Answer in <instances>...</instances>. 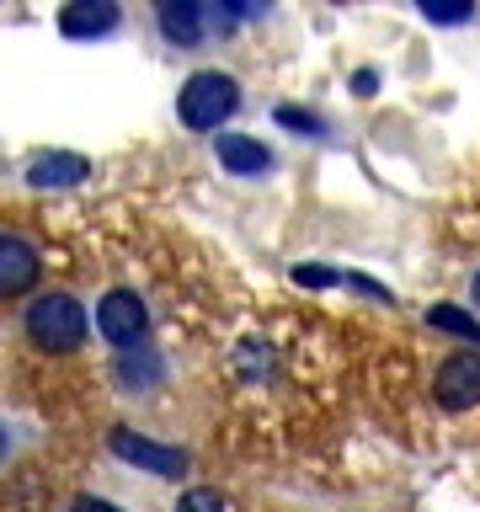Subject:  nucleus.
Returning <instances> with one entry per match:
<instances>
[{
	"mask_svg": "<svg viewBox=\"0 0 480 512\" xmlns=\"http://www.w3.org/2000/svg\"><path fill=\"white\" fill-rule=\"evenodd\" d=\"M70 512H123V507H112V502H102V496H80V502H75Z\"/></svg>",
	"mask_w": 480,
	"mask_h": 512,
	"instance_id": "dca6fc26",
	"label": "nucleus"
},
{
	"mask_svg": "<svg viewBox=\"0 0 480 512\" xmlns=\"http://www.w3.org/2000/svg\"><path fill=\"white\" fill-rule=\"evenodd\" d=\"M278 123L283 128H299V134H326V123L315 112H299V107H278Z\"/></svg>",
	"mask_w": 480,
	"mask_h": 512,
	"instance_id": "4468645a",
	"label": "nucleus"
},
{
	"mask_svg": "<svg viewBox=\"0 0 480 512\" xmlns=\"http://www.w3.org/2000/svg\"><path fill=\"white\" fill-rule=\"evenodd\" d=\"M427 320H432L438 331H454V336H464V342H480V320H470V315L459 310V304H432Z\"/></svg>",
	"mask_w": 480,
	"mask_h": 512,
	"instance_id": "9b49d317",
	"label": "nucleus"
},
{
	"mask_svg": "<svg viewBox=\"0 0 480 512\" xmlns=\"http://www.w3.org/2000/svg\"><path fill=\"white\" fill-rule=\"evenodd\" d=\"M214 155H219V166L235 171V176H262V171H272L267 144L251 139V134H224V139L214 144Z\"/></svg>",
	"mask_w": 480,
	"mask_h": 512,
	"instance_id": "6e6552de",
	"label": "nucleus"
},
{
	"mask_svg": "<svg viewBox=\"0 0 480 512\" xmlns=\"http://www.w3.org/2000/svg\"><path fill=\"white\" fill-rule=\"evenodd\" d=\"M38 283V256H32L27 240L16 235H0V294H27V288Z\"/></svg>",
	"mask_w": 480,
	"mask_h": 512,
	"instance_id": "423d86ee",
	"label": "nucleus"
},
{
	"mask_svg": "<svg viewBox=\"0 0 480 512\" xmlns=\"http://www.w3.org/2000/svg\"><path fill=\"white\" fill-rule=\"evenodd\" d=\"M112 27H118V6H112V0H75V6L59 11L64 38H102Z\"/></svg>",
	"mask_w": 480,
	"mask_h": 512,
	"instance_id": "0eeeda50",
	"label": "nucleus"
},
{
	"mask_svg": "<svg viewBox=\"0 0 480 512\" xmlns=\"http://www.w3.org/2000/svg\"><path fill=\"white\" fill-rule=\"evenodd\" d=\"M107 448L123 464H139V470H150V475H171V480L187 475V454H182V448H166V443L144 438V432H134V427H112Z\"/></svg>",
	"mask_w": 480,
	"mask_h": 512,
	"instance_id": "7ed1b4c3",
	"label": "nucleus"
},
{
	"mask_svg": "<svg viewBox=\"0 0 480 512\" xmlns=\"http://www.w3.org/2000/svg\"><path fill=\"white\" fill-rule=\"evenodd\" d=\"M438 400L448 411L480 406V352H454V358L438 368Z\"/></svg>",
	"mask_w": 480,
	"mask_h": 512,
	"instance_id": "39448f33",
	"label": "nucleus"
},
{
	"mask_svg": "<svg viewBox=\"0 0 480 512\" xmlns=\"http://www.w3.org/2000/svg\"><path fill=\"white\" fill-rule=\"evenodd\" d=\"M176 512H230V507H224V496H219V491L192 486V491H182V502H176Z\"/></svg>",
	"mask_w": 480,
	"mask_h": 512,
	"instance_id": "ddd939ff",
	"label": "nucleus"
},
{
	"mask_svg": "<svg viewBox=\"0 0 480 512\" xmlns=\"http://www.w3.org/2000/svg\"><path fill=\"white\" fill-rule=\"evenodd\" d=\"M91 166H86V155H70V150H54V155H38L27 166V182L32 187H75V182H86Z\"/></svg>",
	"mask_w": 480,
	"mask_h": 512,
	"instance_id": "1a4fd4ad",
	"label": "nucleus"
},
{
	"mask_svg": "<svg viewBox=\"0 0 480 512\" xmlns=\"http://www.w3.org/2000/svg\"><path fill=\"white\" fill-rule=\"evenodd\" d=\"M294 283H304V288H326V283H336V272H326V267H294Z\"/></svg>",
	"mask_w": 480,
	"mask_h": 512,
	"instance_id": "2eb2a0df",
	"label": "nucleus"
},
{
	"mask_svg": "<svg viewBox=\"0 0 480 512\" xmlns=\"http://www.w3.org/2000/svg\"><path fill=\"white\" fill-rule=\"evenodd\" d=\"M155 11H160V32H166L171 43H198L208 6H198V0H166V6H155Z\"/></svg>",
	"mask_w": 480,
	"mask_h": 512,
	"instance_id": "9d476101",
	"label": "nucleus"
},
{
	"mask_svg": "<svg viewBox=\"0 0 480 512\" xmlns=\"http://www.w3.org/2000/svg\"><path fill=\"white\" fill-rule=\"evenodd\" d=\"M27 336L43 352H70V347H80V336H86V310H80L70 294H43L27 310Z\"/></svg>",
	"mask_w": 480,
	"mask_h": 512,
	"instance_id": "f03ea898",
	"label": "nucleus"
},
{
	"mask_svg": "<svg viewBox=\"0 0 480 512\" xmlns=\"http://www.w3.org/2000/svg\"><path fill=\"white\" fill-rule=\"evenodd\" d=\"M240 107V86L224 70H198L182 86V96H176V112H182L187 128H198V134H208V128H219L230 112Z\"/></svg>",
	"mask_w": 480,
	"mask_h": 512,
	"instance_id": "f257e3e1",
	"label": "nucleus"
},
{
	"mask_svg": "<svg viewBox=\"0 0 480 512\" xmlns=\"http://www.w3.org/2000/svg\"><path fill=\"white\" fill-rule=\"evenodd\" d=\"M422 11H427V22H448V27H454V22H470V0H422Z\"/></svg>",
	"mask_w": 480,
	"mask_h": 512,
	"instance_id": "f8f14e48",
	"label": "nucleus"
},
{
	"mask_svg": "<svg viewBox=\"0 0 480 512\" xmlns=\"http://www.w3.org/2000/svg\"><path fill=\"white\" fill-rule=\"evenodd\" d=\"M144 326H150V315H144V299L128 294V288H112V294L96 304V331L107 336L112 347H134Z\"/></svg>",
	"mask_w": 480,
	"mask_h": 512,
	"instance_id": "20e7f679",
	"label": "nucleus"
},
{
	"mask_svg": "<svg viewBox=\"0 0 480 512\" xmlns=\"http://www.w3.org/2000/svg\"><path fill=\"white\" fill-rule=\"evenodd\" d=\"M475 304H480V272H475Z\"/></svg>",
	"mask_w": 480,
	"mask_h": 512,
	"instance_id": "f3484780",
	"label": "nucleus"
}]
</instances>
